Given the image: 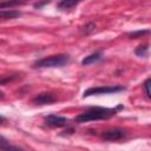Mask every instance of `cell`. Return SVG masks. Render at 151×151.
<instances>
[{"instance_id": "cell-16", "label": "cell", "mask_w": 151, "mask_h": 151, "mask_svg": "<svg viewBox=\"0 0 151 151\" xmlns=\"http://www.w3.org/2000/svg\"><path fill=\"white\" fill-rule=\"evenodd\" d=\"M6 119H5V117H2V116H0V124H2L4 122H5Z\"/></svg>"}, {"instance_id": "cell-14", "label": "cell", "mask_w": 151, "mask_h": 151, "mask_svg": "<svg viewBox=\"0 0 151 151\" xmlns=\"http://www.w3.org/2000/svg\"><path fill=\"white\" fill-rule=\"evenodd\" d=\"M94 28H96V25H94L93 22H90V24H87V25H85V26L83 27V31H84L86 34H88V33H91L92 31H94Z\"/></svg>"}, {"instance_id": "cell-2", "label": "cell", "mask_w": 151, "mask_h": 151, "mask_svg": "<svg viewBox=\"0 0 151 151\" xmlns=\"http://www.w3.org/2000/svg\"><path fill=\"white\" fill-rule=\"evenodd\" d=\"M70 63V57L67 54H55L42 58L33 64L35 68H51V67H63Z\"/></svg>"}, {"instance_id": "cell-9", "label": "cell", "mask_w": 151, "mask_h": 151, "mask_svg": "<svg viewBox=\"0 0 151 151\" xmlns=\"http://www.w3.org/2000/svg\"><path fill=\"white\" fill-rule=\"evenodd\" d=\"M81 0H60L59 4H58V7L63 11H66V9H70L74 6H77Z\"/></svg>"}, {"instance_id": "cell-6", "label": "cell", "mask_w": 151, "mask_h": 151, "mask_svg": "<svg viewBox=\"0 0 151 151\" xmlns=\"http://www.w3.org/2000/svg\"><path fill=\"white\" fill-rule=\"evenodd\" d=\"M57 100V98L54 97L53 93H50V92H42V93H39L37 94L34 98H33V104L35 105H48V104H52Z\"/></svg>"}, {"instance_id": "cell-7", "label": "cell", "mask_w": 151, "mask_h": 151, "mask_svg": "<svg viewBox=\"0 0 151 151\" xmlns=\"http://www.w3.org/2000/svg\"><path fill=\"white\" fill-rule=\"evenodd\" d=\"M21 15V12L15 11V9H0V19H15Z\"/></svg>"}, {"instance_id": "cell-15", "label": "cell", "mask_w": 151, "mask_h": 151, "mask_svg": "<svg viewBox=\"0 0 151 151\" xmlns=\"http://www.w3.org/2000/svg\"><path fill=\"white\" fill-rule=\"evenodd\" d=\"M150 83H151V79L150 78H147L146 80H145V83H144V90H145V94H146V97L147 98H150Z\"/></svg>"}, {"instance_id": "cell-3", "label": "cell", "mask_w": 151, "mask_h": 151, "mask_svg": "<svg viewBox=\"0 0 151 151\" xmlns=\"http://www.w3.org/2000/svg\"><path fill=\"white\" fill-rule=\"evenodd\" d=\"M124 86H98V87H90L87 88L83 97H90V96H98V94H110V93H117L124 91Z\"/></svg>"}, {"instance_id": "cell-10", "label": "cell", "mask_w": 151, "mask_h": 151, "mask_svg": "<svg viewBox=\"0 0 151 151\" xmlns=\"http://www.w3.org/2000/svg\"><path fill=\"white\" fill-rule=\"evenodd\" d=\"M24 1L22 0H7V1H1L0 2V9L2 8H11V7H15V6H19V5H22Z\"/></svg>"}, {"instance_id": "cell-5", "label": "cell", "mask_w": 151, "mask_h": 151, "mask_svg": "<svg viewBox=\"0 0 151 151\" xmlns=\"http://www.w3.org/2000/svg\"><path fill=\"white\" fill-rule=\"evenodd\" d=\"M68 123H70V119L66 117L55 116V114H50L45 117V124L51 127H64V126H67Z\"/></svg>"}, {"instance_id": "cell-11", "label": "cell", "mask_w": 151, "mask_h": 151, "mask_svg": "<svg viewBox=\"0 0 151 151\" xmlns=\"http://www.w3.org/2000/svg\"><path fill=\"white\" fill-rule=\"evenodd\" d=\"M134 53L138 57H146L149 53V46L147 45H140L134 50Z\"/></svg>"}, {"instance_id": "cell-13", "label": "cell", "mask_w": 151, "mask_h": 151, "mask_svg": "<svg viewBox=\"0 0 151 151\" xmlns=\"http://www.w3.org/2000/svg\"><path fill=\"white\" fill-rule=\"evenodd\" d=\"M150 33V31L149 29H144V31H136V32H132V33H130L129 34V37L130 38H133V39H137V38H140V37H143V35H145V34H149Z\"/></svg>"}, {"instance_id": "cell-17", "label": "cell", "mask_w": 151, "mask_h": 151, "mask_svg": "<svg viewBox=\"0 0 151 151\" xmlns=\"http://www.w3.org/2000/svg\"><path fill=\"white\" fill-rule=\"evenodd\" d=\"M2 98H4V93L0 91V99H2Z\"/></svg>"}, {"instance_id": "cell-4", "label": "cell", "mask_w": 151, "mask_h": 151, "mask_svg": "<svg viewBox=\"0 0 151 151\" xmlns=\"http://www.w3.org/2000/svg\"><path fill=\"white\" fill-rule=\"evenodd\" d=\"M127 136V131L120 127H114L111 130H106L101 137L104 140H109V142H114V140H120L123 138H125Z\"/></svg>"}, {"instance_id": "cell-1", "label": "cell", "mask_w": 151, "mask_h": 151, "mask_svg": "<svg viewBox=\"0 0 151 151\" xmlns=\"http://www.w3.org/2000/svg\"><path fill=\"white\" fill-rule=\"evenodd\" d=\"M117 113L116 109H107V107H91L87 111L80 113L77 118V123H86L92 120H101V119H109L113 117Z\"/></svg>"}, {"instance_id": "cell-8", "label": "cell", "mask_w": 151, "mask_h": 151, "mask_svg": "<svg viewBox=\"0 0 151 151\" xmlns=\"http://www.w3.org/2000/svg\"><path fill=\"white\" fill-rule=\"evenodd\" d=\"M100 59H101V53H100V52H94V53H92V54L85 57V58L81 60V64L86 66V65L94 64V63H97V61L100 60Z\"/></svg>"}, {"instance_id": "cell-12", "label": "cell", "mask_w": 151, "mask_h": 151, "mask_svg": "<svg viewBox=\"0 0 151 151\" xmlns=\"http://www.w3.org/2000/svg\"><path fill=\"white\" fill-rule=\"evenodd\" d=\"M0 149L2 150H18V146H13L9 144V142H7L4 137H0Z\"/></svg>"}]
</instances>
